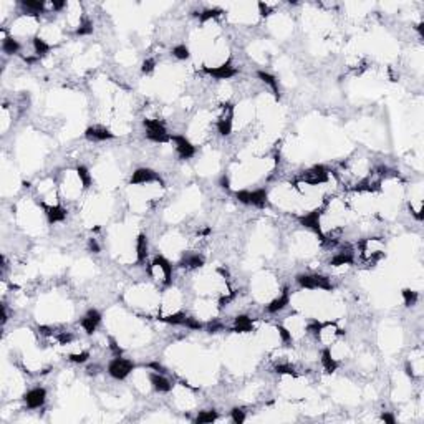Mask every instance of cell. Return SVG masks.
Instances as JSON below:
<instances>
[{
	"instance_id": "6da1fadb",
	"label": "cell",
	"mask_w": 424,
	"mask_h": 424,
	"mask_svg": "<svg viewBox=\"0 0 424 424\" xmlns=\"http://www.w3.org/2000/svg\"><path fill=\"white\" fill-rule=\"evenodd\" d=\"M297 283L307 290H333V283L328 277L320 274H300L297 275Z\"/></svg>"
},
{
	"instance_id": "7a4b0ae2",
	"label": "cell",
	"mask_w": 424,
	"mask_h": 424,
	"mask_svg": "<svg viewBox=\"0 0 424 424\" xmlns=\"http://www.w3.org/2000/svg\"><path fill=\"white\" fill-rule=\"evenodd\" d=\"M235 199L239 202L245 204V206H254V207H265L267 206V199H269V194H267V189L260 187V189H254V191H249V189H242V191H237L235 193Z\"/></svg>"
},
{
	"instance_id": "3957f363",
	"label": "cell",
	"mask_w": 424,
	"mask_h": 424,
	"mask_svg": "<svg viewBox=\"0 0 424 424\" xmlns=\"http://www.w3.org/2000/svg\"><path fill=\"white\" fill-rule=\"evenodd\" d=\"M135 368H136V365L133 363L131 360H126V358H123V356H116V358H113L108 363V374L113 379L121 381V379H126Z\"/></svg>"
},
{
	"instance_id": "277c9868",
	"label": "cell",
	"mask_w": 424,
	"mask_h": 424,
	"mask_svg": "<svg viewBox=\"0 0 424 424\" xmlns=\"http://www.w3.org/2000/svg\"><path fill=\"white\" fill-rule=\"evenodd\" d=\"M142 126H144L146 138H148L149 141H153V142L171 141V135H169L166 126H164L159 119H144V121H142Z\"/></svg>"
},
{
	"instance_id": "5b68a950",
	"label": "cell",
	"mask_w": 424,
	"mask_h": 424,
	"mask_svg": "<svg viewBox=\"0 0 424 424\" xmlns=\"http://www.w3.org/2000/svg\"><path fill=\"white\" fill-rule=\"evenodd\" d=\"M320 219H321V209H313V211L298 216V222H300V226L307 227V229H310V230H313L321 240H325V234H323V230H321Z\"/></svg>"
},
{
	"instance_id": "8992f818",
	"label": "cell",
	"mask_w": 424,
	"mask_h": 424,
	"mask_svg": "<svg viewBox=\"0 0 424 424\" xmlns=\"http://www.w3.org/2000/svg\"><path fill=\"white\" fill-rule=\"evenodd\" d=\"M232 118H234V106L230 103L222 105L221 113L217 116V131L221 136H229L232 133Z\"/></svg>"
},
{
	"instance_id": "52a82bcc",
	"label": "cell",
	"mask_w": 424,
	"mask_h": 424,
	"mask_svg": "<svg viewBox=\"0 0 424 424\" xmlns=\"http://www.w3.org/2000/svg\"><path fill=\"white\" fill-rule=\"evenodd\" d=\"M328 179H330L328 169L325 166H321V164H318V166H313L311 169H309V171H305L302 174V181L305 182V184H309V186L325 184V182H328Z\"/></svg>"
},
{
	"instance_id": "ba28073f",
	"label": "cell",
	"mask_w": 424,
	"mask_h": 424,
	"mask_svg": "<svg viewBox=\"0 0 424 424\" xmlns=\"http://www.w3.org/2000/svg\"><path fill=\"white\" fill-rule=\"evenodd\" d=\"M204 71H206L209 77H212L216 80H230L232 77H235V75L239 73V70L232 65L230 58L226 61V63H222L219 66H212V68L211 66H204Z\"/></svg>"
},
{
	"instance_id": "9c48e42d",
	"label": "cell",
	"mask_w": 424,
	"mask_h": 424,
	"mask_svg": "<svg viewBox=\"0 0 424 424\" xmlns=\"http://www.w3.org/2000/svg\"><path fill=\"white\" fill-rule=\"evenodd\" d=\"M151 269L158 270V277L163 280L164 285H171L172 283V265L168 258H164L163 255L154 257L153 264H151Z\"/></svg>"
},
{
	"instance_id": "30bf717a",
	"label": "cell",
	"mask_w": 424,
	"mask_h": 424,
	"mask_svg": "<svg viewBox=\"0 0 424 424\" xmlns=\"http://www.w3.org/2000/svg\"><path fill=\"white\" fill-rule=\"evenodd\" d=\"M129 182H131L133 186H140V184H151V182H161L163 184V179H161V176L156 171H153V169L149 168H140L136 169L135 172H133L131 179H129Z\"/></svg>"
},
{
	"instance_id": "8fae6325",
	"label": "cell",
	"mask_w": 424,
	"mask_h": 424,
	"mask_svg": "<svg viewBox=\"0 0 424 424\" xmlns=\"http://www.w3.org/2000/svg\"><path fill=\"white\" fill-rule=\"evenodd\" d=\"M171 142H174V148H176V153H177V156H179V159H191V158H194L196 148H194L193 142L187 140L186 136L174 135V136H171Z\"/></svg>"
},
{
	"instance_id": "7c38bea8",
	"label": "cell",
	"mask_w": 424,
	"mask_h": 424,
	"mask_svg": "<svg viewBox=\"0 0 424 424\" xmlns=\"http://www.w3.org/2000/svg\"><path fill=\"white\" fill-rule=\"evenodd\" d=\"M24 401L28 409H38L45 404L47 401V390L45 388H33V390L27 391L24 396Z\"/></svg>"
},
{
	"instance_id": "4fadbf2b",
	"label": "cell",
	"mask_w": 424,
	"mask_h": 424,
	"mask_svg": "<svg viewBox=\"0 0 424 424\" xmlns=\"http://www.w3.org/2000/svg\"><path fill=\"white\" fill-rule=\"evenodd\" d=\"M100 323H101V313L96 309L88 310L86 313L83 315V318L80 320V327L85 330V333H86V335L95 333Z\"/></svg>"
},
{
	"instance_id": "5bb4252c",
	"label": "cell",
	"mask_w": 424,
	"mask_h": 424,
	"mask_svg": "<svg viewBox=\"0 0 424 424\" xmlns=\"http://www.w3.org/2000/svg\"><path fill=\"white\" fill-rule=\"evenodd\" d=\"M85 138H86L88 141L101 142V141L113 140V138H114V133H111L108 128H105V126H100V124H96V126H90V128H86V131H85Z\"/></svg>"
},
{
	"instance_id": "9a60e30c",
	"label": "cell",
	"mask_w": 424,
	"mask_h": 424,
	"mask_svg": "<svg viewBox=\"0 0 424 424\" xmlns=\"http://www.w3.org/2000/svg\"><path fill=\"white\" fill-rule=\"evenodd\" d=\"M355 262V252L351 247H343L340 252H337L333 258L330 260V265L338 267V265H351Z\"/></svg>"
},
{
	"instance_id": "2e32d148",
	"label": "cell",
	"mask_w": 424,
	"mask_h": 424,
	"mask_svg": "<svg viewBox=\"0 0 424 424\" xmlns=\"http://www.w3.org/2000/svg\"><path fill=\"white\" fill-rule=\"evenodd\" d=\"M149 383L158 393H169L172 390V383L164 376V373H149Z\"/></svg>"
},
{
	"instance_id": "e0dca14e",
	"label": "cell",
	"mask_w": 424,
	"mask_h": 424,
	"mask_svg": "<svg viewBox=\"0 0 424 424\" xmlns=\"http://www.w3.org/2000/svg\"><path fill=\"white\" fill-rule=\"evenodd\" d=\"M204 264H206V258H204V255H200V254H184L179 262L181 267L189 270L200 269V267H204Z\"/></svg>"
},
{
	"instance_id": "ac0fdd59",
	"label": "cell",
	"mask_w": 424,
	"mask_h": 424,
	"mask_svg": "<svg viewBox=\"0 0 424 424\" xmlns=\"http://www.w3.org/2000/svg\"><path fill=\"white\" fill-rule=\"evenodd\" d=\"M42 207H43V211H45V216L50 224L63 222L66 219V211L61 206H45V204H42Z\"/></svg>"
},
{
	"instance_id": "d6986e66",
	"label": "cell",
	"mask_w": 424,
	"mask_h": 424,
	"mask_svg": "<svg viewBox=\"0 0 424 424\" xmlns=\"http://www.w3.org/2000/svg\"><path fill=\"white\" fill-rule=\"evenodd\" d=\"M288 302H290V293H288V290H283L279 297L274 298V300L267 305V311H269V313H279V311H282L285 307L288 305Z\"/></svg>"
},
{
	"instance_id": "ffe728a7",
	"label": "cell",
	"mask_w": 424,
	"mask_h": 424,
	"mask_svg": "<svg viewBox=\"0 0 424 424\" xmlns=\"http://www.w3.org/2000/svg\"><path fill=\"white\" fill-rule=\"evenodd\" d=\"M320 361H321V367L327 373H335L338 369V361L333 358L332 355V350L328 346H325L321 350V355H320Z\"/></svg>"
},
{
	"instance_id": "44dd1931",
	"label": "cell",
	"mask_w": 424,
	"mask_h": 424,
	"mask_svg": "<svg viewBox=\"0 0 424 424\" xmlns=\"http://www.w3.org/2000/svg\"><path fill=\"white\" fill-rule=\"evenodd\" d=\"M232 330L237 333H251L254 330V321L251 316L239 315L234 318V327H232Z\"/></svg>"
},
{
	"instance_id": "7402d4cb",
	"label": "cell",
	"mask_w": 424,
	"mask_h": 424,
	"mask_svg": "<svg viewBox=\"0 0 424 424\" xmlns=\"http://www.w3.org/2000/svg\"><path fill=\"white\" fill-rule=\"evenodd\" d=\"M149 255V244H148V237L144 234H140L136 239V258L138 262H146V258Z\"/></svg>"
},
{
	"instance_id": "603a6c76",
	"label": "cell",
	"mask_w": 424,
	"mask_h": 424,
	"mask_svg": "<svg viewBox=\"0 0 424 424\" xmlns=\"http://www.w3.org/2000/svg\"><path fill=\"white\" fill-rule=\"evenodd\" d=\"M257 77L260 78L262 83H265L267 86L270 88L272 93L275 95V98H280V88H279V82H277V78L274 77V75L267 73V71H257Z\"/></svg>"
},
{
	"instance_id": "cb8c5ba5",
	"label": "cell",
	"mask_w": 424,
	"mask_h": 424,
	"mask_svg": "<svg viewBox=\"0 0 424 424\" xmlns=\"http://www.w3.org/2000/svg\"><path fill=\"white\" fill-rule=\"evenodd\" d=\"M20 43L19 40H15L13 37H8V35H3L2 38V52L5 55H17L20 52Z\"/></svg>"
},
{
	"instance_id": "d4e9b609",
	"label": "cell",
	"mask_w": 424,
	"mask_h": 424,
	"mask_svg": "<svg viewBox=\"0 0 424 424\" xmlns=\"http://www.w3.org/2000/svg\"><path fill=\"white\" fill-rule=\"evenodd\" d=\"M20 5L24 7V10L28 13V15H38V13L43 12L45 8V2H35V0H22Z\"/></svg>"
},
{
	"instance_id": "484cf974",
	"label": "cell",
	"mask_w": 424,
	"mask_h": 424,
	"mask_svg": "<svg viewBox=\"0 0 424 424\" xmlns=\"http://www.w3.org/2000/svg\"><path fill=\"white\" fill-rule=\"evenodd\" d=\"M219 418V413L216 409H206V411H199L198 416L194 418L196 424H207V423H214Z\"/></svg>"
},
{
	"instance_id": "4316f807",
	"label": "cell",
	"mask_w": 424,
	"mask_h": 424,
	"mask_svg": "<svg viewBox=\"0 0 424 424\" xmlns=\"http://www.w3.org/2000/svg\"><path fill=\"white\" fill-rule=\"evenodd\" d=\"M32 43H33V50H35V55H37V57H45L47 53L52 50V47L48 45L45 40L40 38V37H35L32 40Z\"/></svg>"
},
{
	"instance_id": "83f0119b",
	"label": "cell",
	"mask_w": 424,
	"mask_h": 424,
	"mask_svg": "<svg viewBox=\"0 0 424 424\" xmlns=\"http://www.w3.org/2000/svg\"><path fill=\"white\" fill-rule=\"evenodd\" d=\"M378 240H379L378 237H373V239H367V240H363V242H360V247H361V251H363V255H365L367 252H369L368 245L376 244ZM381 257H383V251H373V252H371V257H369V260L373 258V262H374V260H378V258H381Z\"/></svg>"
},
{
	"instance_id": "f1b7e54d",
	"label": "cell",
	"mask_w": 424,
	"mask_h": 424,
	"mask_svg": "<svg viewBox=\"0 0 424 424\" xmlns=\"http://www.w3.org/2000/svg\"><path fill=\"white\" fill-rule=\"evenodd\" d=\"M77 174H78V179L83 184V187H85V189H88V187L91 186V182H93V177H91L90 171H88V168L83 166V164H82V166H77Z\"/></svg>"
},
{
	"instance_id": "f546056e",
	"label": "cell",
	"mask_w": 424,
	"mask_h": 424,
	"mask_svg": "<svg viewBox=\"0 0 424 424\" xmlns=\"http://www.w3.org/2000/svg\"><path fill=\"white\" fill-rule=\"evenodd\" d=\"M159 320H163L164 323H169V325H182V327H184V323L187 320V315L184 313V311H177V313L163 316V318H159Z\"/></svg>"
},
{
	"instance_id": "4dcf8cb0",
	"label": "cell",
	"mask_w": 424,
	"mask_h": 424,
	"mask_svg": "<svg viewBox=\"0 0 424 424\" xmlns=\"http://www.w3.org/2000/svg\"><path fill=\"white\" fill-rule=\"evenodd\" d=\"M222 15V10L221 8H206V10L199 12L196 17H199V20L202 22H207V20H212V19H217V17Z\"/></svg>"
},
{
	"instance_id": "1f68e13d",
	"label": "cell",
	"mask_w": 424,
	"mask_h": 424,
	"mask_svg": "<svg viewBox=\"0 0 424 424\" xmlns=\"http://www.w3.org/2000/svg\"><path fill=\"white\" fill-rule=\"evenodd\" d=\"M401 295H403L406 307H413L418 303V298H419L418 292H414V290H411V288H404L403 292H401Z\"/></svg>"
},
{
	"instance_id": "d6a6232c",
	"label": "cell",
	"mask_w": 424,
	"mask_h": 424,
	"mask_svg": "<svg viewBox=\"0 0 424 424\" xmlns=\"http://www.w3.org/2000/svg\"><path fill=\"white\" fill-rule=\"evenodd\" d=\"M172 55L176 57L177 60H187V58L191 57V52L184 43H179V45H176L172 48Z\"/></svg>"
},
{
	"instance_id": "836d02e7",
	"label": "cell",
	"mask_w": 424,
	"mask_h": 424,
	"mask_svg": "<svg viewBox=\"0 0 424 424\" xmlns=\"http://www.w3.org/2000/svg\"><path fill=\"white\" fill-rule=\"evenodd\" d=\"M88 358H90V351H80V353L68 355V360L71 361V363H77V365L86 363Z\"/></svg>"
},
{
	"instance_id": "e575fe53",
	"label": "cell",
	"mask_w": 424,
	"mask_h": 424,
	"mask_svg": "<svg viewBox=\"0 0 424 424\" xmlns=\"http://www.w3.org/2000/svg\"><path fill=\"white\" fill-rule=\"evenodd\" d=\"M75 33L80 35V37H83V35H90L93 33V24L90 20H83L82 24L78 25V28L75 30Z\"/></svg>"
},
{
	"instance_id": "d590c367",
	"label": "cell",
	"mask_w": 424,
	"mask_h": 424,
	"mask_svg": "<svg viewBox=\"0 0 424 424\" xmlns=\"http://www.w3.org/2000/svg\"><path fill=\"white\" fill-rule=\"evenodd\" d=\"M277 332H279V337H280V340H282V343L283 345H288V343H292V332H288L287 328L285 327H282V325H279V327H277Z\"/></svg>"
},
{
	"instance_id": "8d00e7d4",
	"label": "cell",
	"mask_w": 424,
	"mask_h": 424,
	"mask_svg": "<svg viewBox=\"0 0 424 424\" xmlns=\"http://www.w3.org/2000/svg\"><path fill=\"white\" fill-rule=\"evenodd\" d=\"M230 419L234 421L235 424H242L245 421V411L242 408H234L230 411Z\"/></svg>"
},
{
	"instance_id": "74e56055",
	"label": "cell",
	"mask_w": 424,
	"mask_h": 424,
	"mask_svg": "<svg viewBox=\"0 0 424 424\" xmlns=\"http://www.w3.org/2000/svg\"><path fill=\"white\" fill-rule=\"evenodd\" d=\"M154 68H156V60H154V58H146V60L142 61V65H141V71H142V73H146V75L153 73Z\"/></svg>"
},
{
	"instance_id": "f35d334b",
	"label": "cell",
	"mask_w": 424,
	"mask_h": 424,
	"mask_svg": "<svg viewBox=\"0 0 424 424\" xmlns=\"http://www.w3.org/2000/svg\"><path fill=\"white\" fill-rule=\"evenodd\" d=\"M275 373H279V374H290V376H297L295 368L290 367V365H277V367H275Z\"/></svg>"
},
{
	"instance_id": "ab89813d",
	"label": "cell",
	"mask_w": 424,
	"mask_h": 424,
	"mask_svg": "<svg viewBox=\"0 0 424 424\" xmlns=\"http://www.w3.org/2000/svg\"><path fill=\"white\" fill-rule=\"evenodd\" d=\"M184 327H187V328H191V330H200L204 327L202 323H200L199 320H196L194 316H187V320H186V323H184Z\"/></svg>"
},
{
	"instance_id": "60d3db41",
	"label": "cell",
	"mask_w": 424,
	"mask_h": 424,
	"mask_svg": "<svg viewBox=\"0 0 424 424\" xmlns=\"http://www.w3.org/2000/svg\"><path fill=\"white\" fill-rule=\"evenodd\" d=\"M258 8H260V15H262V17H269V15H272V13H274V8H272L269 3L260 2V3H258Z\"/></svg>"
},
{
	"instance_id": "b9f144b4",
	"label": "cell",
	"mask_w": 424,
	"mask_h": 424,
	"mask_svg": "<svg viewBox=\"0 0 424 424\" xmlns=\"http://www.w3.org/2000/svg\"><path fill=\"white\" fill-rule=\"evenodd\" d=\"M110 348H111V351L114 353V356H121L123 350L119 348V345H116V341L113 340V338H110Z\"/></svg>"
},
{
	"instance_id": "7bdbcfd3",
	"label": "cell",
	"mask_w": 424,
	"mask_h": 424,
	"mask_svg": "<svg viewBox=\"0 0 424 424\" xmlns=\"http://www.w3.org/2000/svg\"><path fill=\"white\" fill-rule=\"evenodd\" d=\"M219 186H221V189H226V191H229V189H230L229 177H227L226 174H222V176H221V181H219Z\"/></svg>"
},
{
	"instance_id": "ee69618b",
	"label": "cell",
	"mask_w": 424,
	"mask_h": 424,
	"mask_svg": "<svg viewBox=\"0 0 424 424\" xmlns=\"http://www.w3.org/2000/svg\"><path fill=\"white\" fill-rule=\"evenodd\" d=\"M58 340H60L61 345H66V343H70L71 340H73V335H70V333L63 332V333L60 335V337H58Z\"/></svg>"
},
{
	"instance_id": "f6af8a7d",
	"label": "cell",
	"mask_w": 424,
	"mask_h": 424,
	"mask_svg": "<svg viewBox=\"0 0 424 424\" xmlns=\"http://www.w3.org/2000/svg\"><path fill=\"white\" fill-rule=\"evenodd\" d=\"M381 421H385L386 424H395V423H396V418L393 416L391 413H383V414H381Z\"/></svg>"
},
{
	"instance_id": "bcb514c9",
	"label": "cell",
	"mask_w": 424,
	"mask_h": 424,
	"mask_svg": "<svg viewBox=\"0 0 424 424\" xmlns=\"http://www.w3.org/2000/svg\"><path fill=\"white\" fill-rule=\"evenodd\" d=\"M88 247H90V251L95 252V254L100 252V245H98L96 239H90V240H88Z\"/></svg>"
}]
</instances>
